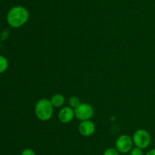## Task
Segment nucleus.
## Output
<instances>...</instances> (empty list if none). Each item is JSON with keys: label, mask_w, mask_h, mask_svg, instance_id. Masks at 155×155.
I'll return each instance as SVG.
<instances>
[{"label": "nucleus", "mask_w": 155, "mask_h": 155, "mask_svg": "<svg viewBox=\"0 0 155 155\" xmlns=\"http://www.w3.org/2000/svg\"><path fill=\"white\" fill-rule=\"evenodd\" d=\"M30 14L27 9L23 6H15L9 10L7 15V21L14 28L22 27L29 20Z\"/></svg>", "instance_id": "1"}, {"label": "nucleus", "mask_w": 155, "mask_h": 155, "mask_svg": "<svg viewBox=\"0 0 155 155\" xmlns=\"http://www.w3.org/2000/svg\"><path fill=\"white\" fill-rule=\"evenodd\" d=\"M53 107L51 100L46 98L40 99L35 106L36 116L41 121H48L53 115Z\"/></svg>", "instance_id": "2"}, {"label": "nucleus", "mask_w": 155, "mask_h": 155, "mask_svg": "<svg viewBox=\"0 0 155 155\" xmlns=\"http://www.w3.org/2000/svg\"><path fill=\"white\" fill-rule=\"evenodd\" d=\"M133 141L136 147L144 149L150 145L151 141V137L148 131L145 129H140L134 132Z\"/></svg>", "instance_id": "3"}, {"label": "nucleus", "mask_w": 155, "mask_h": 155, "mask_svg": "<svg viewBox=\"0 0 155 155\" xmlns=\"http://www.w3.org/2000/svg\"><path fill=\"white\" fill-rule=\"evenodd\" d=\"M75 117L80 121L89 120L94 115V109L90 104L86 103H80L74 109Z\"/></svg>", "instance_id": "4"}, {"label": "nucleus", "mask_w": 155, "mask_h": 155, "mask_svg": "<svg viewBox=\"0 0 155 155\" xmlns=\"http://www.w3.org/2000/svg\"><path fill=\"white\" fill-rule=\"evenodd\" d=\"M133 144L134 143L131 137L127 135H121L116 141V148L120 153H128L133 149Z\"/></svg>", "instance_id": "5"}, {"label": "nucleus", "mask_w": 155, "mask_h": 155, "mask_svg": "<svg viewBox=\"0 0 155 155\" xmlns=\"http://www.w3.org/2000/svg\"><path fill=\"white\" fill-rule=\"evenodd\" d=\"M79 132L83 136L88 137L93 135L95 131V126L93 122L89 120H84L81 121L78 127Z\"/></svg>", "instance_id": "6"}, {"label": "nucleus", "mask_w": 155, "mask_h": 155, "mask_svg": "<svg viewBox=\"0 0 155 155\" xmlns=\"http://www.w3.org/2000/svg\"><path fill=\"white\" fill-rule=\"evenodd\" d=\"M75 116L74 109L71 106H64L61 108L58 112V119L62 123H69L74 119Z\"/></svg>", "instance_id": "7"}, {"label": "nucleus", "mask_w": 155, "mask_h": 155, "mask_svg": "<svg viewBox=\"0 0 155 155\" xmlns=\"http://www.w3.org/2000/svg\"><path fill=\"white\" fill-rule=\"evenodd\" d=\"M50 100H51L53 106H54V107H61V106H63L64 103L65 98L62 94H56L51 97Z\"/></svg>", "instance_id": "8"}, {"label": "nucleus", "mask_w": 155, "mask_h": 155, "mask_svg": "<svg viewBox=\"0 0 155 155\" xmlns=\"http://www.w3.org/2000/svg\"><path fill=\"white\" fill-rule=\"evenodd\" d=\"M8 66V62L7 59L2 56H0V74L5 72Z\"/></svg>", "instance_id": "9"}, {"label": "nucleus", "mask_w": 155, "mask_h": 155, "mask_svg": "<svg viewBox=\"0 0 155 155\" xmlns=\"http://www.w3.org/2000/svg\"><path fill=\"white\" fill-rule=\"evenodd\" d=\"M80 103H80V99H79L77 97H71V98L69 99L70 106L74 108V109H75L76 107H77Z\"/></svg>", "instance_id": "10"}, {"label": "nucleus", "mask_w": 155, "mask_h": 155, "mask_svg": "<svg viewBox=\"0 0 155 155\" xmlns=\"http://www.w3.org/2000/svg\"><path fill=\"white\" fill-rule=\"evenodd\" d=\"M120 152L118 150L114 147H109L106 149L104 152V155H119Z\"/></svg>", "instance_id": "11"}, {"label": "nucleus", "mask_w": 155, "mask_h": 155, "mask_svg": "<svg viewBox=\"0 0 155 155\" xmlns=\"http://www.w3.org/2000/svg\"><path fill=\"white\" fill-rule=\"evenodd\" d=\"M130 155H143L142 149L138 147H134L130 150Z\"/></svg>", "instance_id": "12"}, {"label": "nucleus", "mask_w": 155, "mask_h": 155, "mask_svg": "<svg viewBox=\"0 0 155 155\" xmlns=\"http://www.w3.org/2000/svg\"><path fill=\"white\" fill-rule=\"evenodd\" d=\"M21 155H36L34 150L30 148H26L21 152Z\"/></svg>", "instance_id": "13"}, {"label": "nucleus", "mask_w": 155, "mask_h": 155, "mask_svg": "<svg viewBox=\"0 0 155 155\" xmlns=\"http://www.w3.org/2000/svg\"><path fill=\"white\" fill-rule=\"evenodd\" d=\"M145 155H155V148L148 150Z\"/></svg>", "instance_id": "14"}, {"label": "nucleus", "mask_w": 155, "mask_h": 155, "mask_svg": "<svg viewBox=\"0 0 155 155\" xmlns=\"http://www.w3.org/2000/svg\"><path fill=\"white\" fill-rule=\"evenodd\" d=\"M154 145H155V140H154Z\"/></svg>", "instance_id": "15"}]
</instances>
